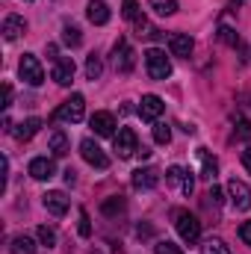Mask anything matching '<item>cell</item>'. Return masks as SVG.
Returning a JSON list of instances; mask_svg holds the SVG:
<instances>
[{
  "instance_id": "1",
  "label": "cell",
  "mask_w": 251,
  "mask_h": 254,
  "mask_svg": "<svg viewBox=\"0 0 251 254\" xmlns=\"http://www.w3.org/2000/svg\"><path fill=\"white\" fill-rule=\"evenodd\" d=\"M145 65H148L151 80H166V77H172V63H169L166 51H160V48H148V51H145Z\"/></svg>"
},
{
  "instance_id": "2",
  "label": "cell",
  "mask_w": 251,
  "mask_h": 254,
  "mask_svg": "<svg viewBox=\"0 0 251 254\" xmlns=\"http://www.w3.org/2000/svg\"><path fill=\"white\" fill-rule=\"evenodd\" d=\"M18 74H21V80L30 83V86H42V83H45V68L39 63V57H33V54H24V57H21Z\"/></svg>"
},
{
  "instance_id": "3",
  "label": "cell",
  "mask_w": 251,
  "mask_h": 254,
  "mask_svg": "<svg viewBox=\"0 0 251 254\" xmlns=\"http://www.w3.org/2000/svg\"><path fill=\"white\" fill-rule=\"evenodd\" d=\"M83 116H86V98H83V95H71L63 107L57 110V116H54V119L77 125V122H83Z\"/></svg>"
},
{
  "instance_id": "4",
  "label": "cell",
  "mask_w": 251,
  "mask_h": 254,
  "mask_svg": "<svg viewBox=\"0 0 251 254\" xmlns=\"http://www.w3.org/2000/svg\"><path fill=\"white\" fill-rule=\"evenodd\" d=\"M175 225H178V234L187 240V243H198V237H201V222L187 213V210H181L178 216H175Z\"/></svg>"
},
{
  "instance_id": "5",
  "label": "cell",
  "mask_w": 251,
  "mask_h": 254,
  "mask_svg": "<svg viewBox=\"0 0 251 254\" xmlns=\"http://www.w3.org/2000/svg\"><path fill=\"white\" fill-rule=\"evenodd\" d=\"M116 151L122 160H130L133 154H139V139H136V130L133 127H122L116 133Z\"/></svg>"
},
{
  "instance_id": "6",
  "label": "cell",
  "mask_w": 251,
  "mask_h": 254,
  "mask_svg": "<svg viewBox=\"0 0 251 254\" xmlns=\"http://www.w3.org/2000/svg\"><path fill=\"white\" fill-rule=\"evenodd\" d=\"M228 195H231V204H234L240 213L251 210V190H249V184H246V181L231 178V184H228Z\"/></svg>"
},
{
  "instance_id": "7",
  "label": "cell",
  "mask_w": 251,
  "mask_h": 254,
  "mask_svg": "<svg viewBox=\"0 0 251 254\" xmlns=\"http://www.w3.org/2000/svg\"><path fill=\"white\" fill-rule=\"evenodd\" d=\"M80 154H83V160H86L89 166H95V169H107V166H110V157L101 151V145H98L95 139H83V142H80Z\"/></svg>"
},
{
  "instance_id": "8",
  "label": "cell",
  "mask_w": 251,
  "mask_h": 254,
  "mask_svg": "<svg viewBox=\"0 0 251 254\" xmlns=\"http://www.w3.org/2000/svg\"><path fill=\"white\" fill-rule=\"evenodd\" d=\"M113 63H116V71L122 74H130L133 71V51L127 45V39H119L116 48H113Z\"/></svg>"
},
{
  "instance_id": "9",
  "label": "cell",
  "mask_w": 251,
  "mask_h": 254,
  "mask_svg": "<svg viewBox=\"0 0 251 254\" xmlns=\"http://www.w3.org/2000/svg\"><path fill=\"white\" fill-rule=\"evenodd\" d=\"M163 110H166V104H163V98H157V95H145L142 104H139L142 122H157V119L163 116Z\"/></svg>"
},
{
  "instance_id": "10",
  "label": "cell",
  "mask_w": 251,
  "mask_h": 254,
  "mask_svg": "<svg viewBox=\"0 0 251 254\" xmlns=\"http://www.w3.org/2000/svg\"><path fill=\"white\" fill-rule=\"evenodd\" d=\"M42 204H45V210L51 213V216H65L68 213V198H65V192L60 190H51L42 195Z\"/></svg>"
},
{
  "instance_id": "11",
  "label": "cell",
  "mask_w": 251,
  "mask_h": 254,
  "mask_svg": "<svg viewBox=\"0 0 251 254\" xmlns=\"http://www.w3.org/2000/svg\"><path fill=\"white\" fill-rule=\"evenodd\" d=\"M30 175H33L36 181H51V178L57 175V163H54L51 157H36V160L30 163Z\"/></svg>"
},
{
  "instance_id": "12",
  "label": "cell",
  "mask_w": 251,
  "mask_h": 254,
  "mask_svg": "<svg viewBox=\"0 0 251 254\" xmlns=\"http://www.w3.org/2000/svg\"><path fill=\"white\" fill-rule=\"evenodd\" d=\"M169 48H172V54H175V57L189 60V57H192L195 42H192V36H187V33H172V36H169Z\"/></svg>"
},
{
  "instance_id": "13",
  "label": "cell",
  "mask_w": 251,
  "mask_h": 254,
  "mask_svg": "<svg viewBox=\"0 0 251 254\" xmlns=\"http://www.w3.org/2000/svg\"><path fill=\"white\" fill-rule=\"evenodd\" d=\"M89 125H92V130L98 136H116V119H113V113H95L89 119Z\"/></svg>"
},
{
  "instance_id": "14",
  "label": "cell",
  "mask_w": 251,
  "mask_h": 254,
  "mask_svg": "<svg viewBox=\"0 0 251 254\" xmlns=\"http://www.w3.org/2000/svg\"><path fill=\"white\" fill-rule=\"evenodd\" d=\"M74 71H77L74 60H71V57H63V60H57V65H54V80H57L60 86H71Z\"/></svg>"
},
{
  "instance_id": "15",
  "label": "cell",
  "mask_w": 251,
  "mask_h": 254,
  "mask_svg": "<svg viewBox=\"0 0 251 254\" xmlns=\"http://www.w3.org/2000/svg\"><path fill=\"white\" fill-rule=\"evenodd\" d=\"M86 18H89L92 24L104 27V24L110 21V6H107L104 0H89V3H86Z\"/></svg>"
},
{
  "instance_id": "16",
  "label": "cell",
  "mask_w": 251,
  "mask_h": 254,
  "mask_svg": "<svg viewBox=\"0 0 251 254\" xmlns=\"http://www.w3.org/2000/svg\"><path fill=\"white\" fill-rule=\"evenodd\" d=\"M157 184H160L157 169L148 166V169H136V172H133V187H136V190H154Z\"/></svg>"
},
{
  "instance_id": "17",
  "label": "cell",
  "mask_w": 251,
  "mask_h": 254,
  "mask_svg": "<svg viewBox=\"0 0 251 254\" xmlns=\"http://www.w3.org/2000/svg\"><path fill=\"white\" fill-rule=\"evenodd\" d=\"M24 30H27V24H24L21 15H6V21H3V36H6V42H15Z\"/></svg>"
},
{
  "instance_id": "18",
  "label": "cell",
  "mask_w": 251,
  "mask_h": 254,
  "mask_svg": "<svg viewBox=\"0 0 251 254\" xmlns=\"http://www.w3.org/2000/svg\"><path fill=\"white\" fill-rule=\"evenodd\" d=\"M39 130H42V119H36V116H33V119H27V122H21V125L15 127L12 133H15V139H21V142H27V139H33V136H36Z\"/></svg>"
},
{
  "instance_id": "19",
  "label": "cell",
  "mask_w": 251,
  "mask_h": 254,
  "mask_svg": "<svg viewBox=\"0 0 251 254\" xmlns=\"http://www.w3.org/2000/svg\"><path fill=\"white\" fill-rule=\"evenodd\" d=\"M198 160H201V178L213 181L216 178V160L207 154V148H198Z\"/></svg>"
},
{
  "instance_id": "20",
  "label": "cell",
  "mask_w": 251,
  "mask_h": 254,
  "mask_svg": "<svg viewBox=\"0 0 251 254\" xmlns=\"http://www.w3.org/2000/svg\"><path fill=\"white\" fill-rule=\"evenodd\" d=\"M51 154L54 157H65L68 154V139H65L63 130H54L51 133Z\"/></svg>"
},
{
  "instance_id": "21",
  "label": "cell",
  "mask_w": 251,
  "mask_h": 254,
  "mask_svg": "<svg viewBox=\"0 0 251 254\" xmlns=\"http://www.w3.org/2000/svg\"><path fill=\"white\" fill-rule=\"evenodd\" d=\"M63 42L68 45V48H80L83 33H80V27H77V24H65V27H63Z\"/></svg>"
},
{
  "instance_id": "22",
  "label": "cell",
  "mask_w": 251,
  "mask_h": 254,
  "mask_svg": "<svg viewBox=\"0 0 251 254\" xmlns=\"http://www.w3.org/2000/svg\"><path fill=\"white\" fill-rule=\"evenodd\" d=\"M201 254H231V249L225 246V240H219V237H210V240H204Z\"/></svg>"
},
{
  "instance_id": "23",
  "label": "cell",
  "mask_w": 251,
  "mask_h": 254,
  "mask_svg": "<svg viewBox=\"0 0 251 254\" xmlns=\"http://www.w3.org/2000/svg\"><path fill=\"white\" fill-rule=\"evenodd\" d=\"M12 254H36V243L30 237H15L12 240Z\"/></svg>"
},
{
  "instance_id": "24",
  "label": "cell",
  "mask_w": 251,
  "mask_h": 254,
  "mask_svg": "<svg viewBox=\"0 0 251 254\" xmlns=\"http://www.w3.org/2000/svg\"><path fill=\"white\" fill-rule=\"evenodd\" d=\"M101 71H104L101 57H98V54H89V60H86V77H89V80H98Z\"/></svg>"
},
{
  "instance_id": "25",
  "label": "cell",
  "mask_w": 251,
  "mask_h": 254,
  "mask_svg": "<svg viewBox=\"0 0 251 254\" xmlns=\"http://www.w3.org/2000/svg\"><path fill=\"white\" fill-rule=\"evenodd\" d=\"M101 210H104V216H116V213H122V210H125V198H122V195H113V198H107V201H104V207H101Z\"/></svg>"
},
{
  "instance_id": "26",
  "label": "cell",
  "mask_w": 251,
  "mask_h": 254,
  "mask_svg": "<svg viewBox=\"0 0 251 254\" xmlns=\"http://www.w3.org/2000/svg\"><path fill=\"white\" fill-rule=\"evenodd\" d=\"M151 9L157 15H175L178 12V0H151Z\"/></svg>"
},
{
  "instance_id": "27",
  "label": "cell",
  "mask_w": 251,
  "mask_h": 254,
  "mask_svg": "<svg viewBox=\"0 0 251 254\" xmlns=\"http://www.w3.org/2000/svg\"><path fill=\"white\" fill-rule=\"evenodd\" d=\"M36 234H39V243H42V246H48V249H54V246H57V231H54V228L39 225V231H36Z\"/></svg>"
},
{
  "instance_id": "28",
  "label": "cell",
  "mask_w": 251,
  "mask_h": 254,
  "mask_svg": "<svg viewBox=\"0 0 251 254\" xmlns=\"http://www.w3.org/2000/svg\"><path fill=\"white\" fill-rule=\"evenodd\" d=\"M154 142H157V145H169V142H172V127L163 125V122L154 125Z\"/></svg>"
},
{
  "instance_id": "29",
  "label": "cell",
  "mask_w": 251,
  "mask_h": 254,
  "mask_svg": "<svg viewBox=\"0 0 251 254\" xmlns=\"http://www.w3.org/2000/svg\"><path fill=\"white\" fill-rule=\"evenodd\" d=\"M122 15H125L127 21H133V24H139V21H142V15H139V3H136V0H125Z\"/></svg>"
},
{
  "instance_id": "30",
  "label": "cell",
  "mask_w": 251,
  "mask_h": 254,
  "mask_svg": "<svg viewBox=\"0 0 251 254\" xmlns=\"http://www.w3.org/2000/svg\"><path fill=\"white\" fill-rule=\"evenodd\" d=\"M154 254H184L175 243H169V240H160L157 243V249H154Z\"/></svg>"
},
{
  "instance_id": "31",
  "label": "cell",
  "mask_w": 251,
  "mask_h": 254,
  "mask_svg": "<svg viewBox=\"0 0 251 254\" xmlns=\"http://www.w3.org/2000/svg\"><path fill=\"white\" fill-rule=\"evenodd\" d=\"M80 237H92V225H89V213L86 210H80Z\"/></svg>"
},
{
  "instance_id": "32",
  "label": "cell",
  "mask_w": 251,
  "mask_h": 254,
  "mask_svg": "<svg viewBox=\"0 0 251 254\" xmlns=\"http://www.w3.org/2000/svg\"><path fill=\"white\" fill-rule=\"evenodd\" d=\"M181 190H184V195H192V190H195V178H192V172H184V178H181Z\"/></svg>"
},
{
  "instance_id": "33",
  "label": "cell",
  "mask_w": 251,
  "mask_h": 254,
  "mask_svg": "<svg viewBox=\"0 0 251 254\" xmlns=\"http://www.w3.org/2000/svg\"><path fill=\"white\" fill-rule=\"evenodd\" d=\"M181 178H184V169H181V166H169L166 181H169V184H181Z\"/></svg>"
},
{
  "instance_id": "34",
  "label": "cell",
  "mask_w": 251,
  "mask_h": 254,
  "mask_svg": "<svg viewBox=\"0 0 251 254\" xmlns=\"http://www.w3.org/2000/svg\"><path fill=\"white\" fill-rule=\"evenodd\" d=\"M219 36H222V42H225V45H237V36H234V30L222 27V30H219Z\"/></svg>"
},
{
  "instance_id": "35",
  "label": "cell",
  "mask_w": 251,
  "mask_h": 254,
  "mask_svg": "<svg viewBox=\"0 0 251 254\" xmlns=\"http://www.w3.org/2000/svg\"><path fill=\"white\" fill-rule=\"evenodd\" d=\"M240 237H243V243H246V246H251V222H243Z\"/></svg>"
},
{
  "instance_id": "36",
  "label": "cell",
  "mask_w": 251,
  "mask_h": 254,
  "mask_svg": "<svg viewBox=\"0 0 251 254\" xmlns=\"http://www.w3.org/2000/svg\"><path fill=\"white\" fill-rule=\"evenodd\" d=\"M207 198H210V204H213V207H219V204H222V190H219V187H213Z\"/></svg>"
},
{
  "instance_id": "37",
  "label": "cell",
  "mask_w": 251,
  "mask_h": 254,
  "mask_svg": "<svg viewBox=\"0 0 251 254\" xmlns=\"http://www.w3.org/2000/svg\"><path fill=\"white\" fill-rule=\"evenodd\" d=\"M240 130H237V136H243V139H251V122H240Z\"/></svg>"
},
{
  "instance_id": "38",
  "label": "cell",
  "mask_w": 251,
  "mask_h": 254,
  "mask_svg": "<svg viewBox=\"0 0 251 254\" xmlns=\"http://www.w3.org/2000/svg\"><path fill=\"white\" fill-rule=\"evenodd\" d=\"M9 101H12V86L6 83V86H3V107H9Z\"/></svg>"
},
{
  "instance_id": "39",
  "label": "cell",
  "mask_w": 251,
  "mask_h": 254,
  "mask_svg": "<svg viewBox=\"0 0 251 254\" xmlns=\"http://www.w3.org/2000/svg\"><path fill=\"white\" fill-rule=\"evenodd\" d=\"M243 166L251 172V148H246V151H243Z\"/></svg>"
},
{
  "instance_id": "40",
  "label": "cell",
  "mask_w": 251,
  "mask_h": 254,
  "mask_svg": "<svg viewBox=\"0 0 251 254\" xmlns=\"http://www.w3.org/2000/svg\"><path fill=\"white\" fill-rule=\"evenodd\" d=\"M74 175H77V172H74V169H68V172H65V184H74V181H77Z\"/></svg>"
}]
</instances>
